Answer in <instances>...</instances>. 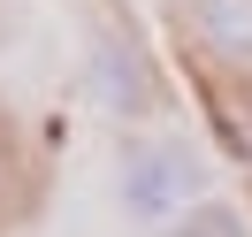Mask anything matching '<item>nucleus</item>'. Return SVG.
Listing matches in <instances>:
<instances>
[{
	"mask_svg": "<svg viewBox=\"0 0 252 237\" xmlns=\"http://www.w3.org/2000/svg\"><path fill=\"white\" fill-rule=\"evenodd\" d=\"M191 199H199V161L184 145H145V153L123 161V206L130 214L160 222V214H184Z\"/></svg>",
	"mask_w": 252,
	"mask_h": 237,
	"instance_id": "f257e3e1",
	"label": "nucleus"
},
{
	"mask_svg": "<svg viewBox=\"0 0 252 237\" xmlns=\"http://www.w3.org/2000/svg\"><path fill=\"white\" fill-rule=\"evenodd\" d=\"M84 77H92V100L107 115H145L153 107V77H145L138 46H123V38H92V62H84Z\"/></svg>",
	"mask_w": 252,
	"mask_h": 237,
	"instance_id": "f03ea898",
	"label": "nucleus"
},
{
	"mask_svg": "<svg viewBox=\"0 0 252 237\" xmlns=\"http://www.w3.org/2000/svg\"><path fill=\"white\" fill-rule=\"evenodd\" d=\"M176 237H245V214L221 206V199H199V206H184V230Z\"/></svg>",
	"mask_w": 252,
	"mask_h": 237,
	"instance_id": "7ed1b4c3",
	"label": "nucleus"
}]
</instances>
